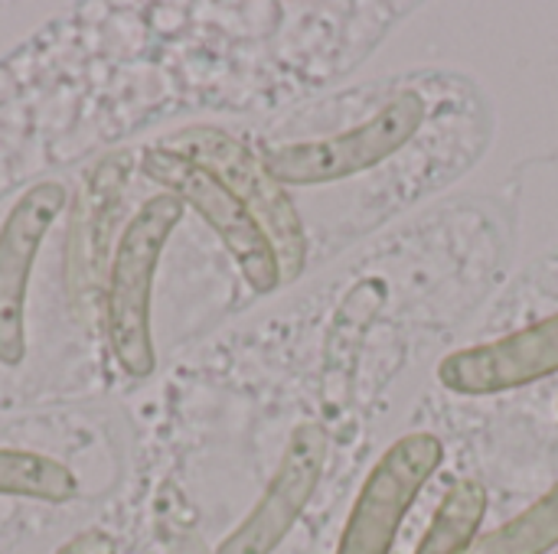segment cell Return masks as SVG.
<instances>
[{
    "label": "cell",
    "mask_w": 558,
    "mask_h": 554,
    "mask_svg": "<svg viewBox=\"0 0 558 554\" xmlns=\"http://www.w3.org/2000/svg\"><path fill=\"white\" fill-rule=\"evenodd\" d=\"M160 147L206 167L252 212V219L268 235L278 268H281V281L288 284V281L301 278V271L307 264L304 222H301L298 206L291 202L288 189L265 170L262 157L248 144H242L239 137H232L222 127L193 124V127L170 134Z\"/></svg>",
    "instance_id": "cell-2"
},
{
    "label": "cell",
    "mask_w": 558,
    "mask_h": 554,
    "mask_svg": "<svg viewBox=\"0 0 558 554\" xmlns=\"http://www.w3.org/2000/svg\"><path fill=\"white\" fill-rule=\"evenodd\" d=\"M422 114H425V101L415 91H402L399 98L386 101L369 121L356 124L353 131L268 147L262 153V163L281 186L337 183L402 150L415 137Z\"/></svg>",
    "instance_id": "cell-3"
},
{
    "label": "cell",
    "mask_w": 558,
    "mask_h": 554,
    "mask_svg": "<svg viewBox=\"0 0 558 554\" xmlns=\"http://www.w3.org/2000/svg\"><path fill=\"white\" fill-rule=\"evenodd\" d=\"M441 464L445 444L438 434L415 431L399 438L369 470L343 526L337 554H392L405 516Z\"/></svg>",
    "instance_id": "cell-5"
},
{
    "label": "cell",
    "mask_w": 558,
    "mask_h": 554,
    "mask_svg": "<svg viewBox=\"0 0 558 554\" xmlns=\"http://www.w3.org/2000/svg\"><path fill=\"white\" fill-rule=\"evenodd\" d=\"M558 549V483L517 519L481 535L471 554H549Z\"/></svg>",
    "instance_id": "cell-12"
},
{
    "label": "cell",
    "mask_w": 558,
    "mask_h": 554,
    "mask_svg": "<svg viewBox=\"0 0 558 554\" xmlns=\"http://www.w3.org/2000/svg\"><path fill=\"white\" fill-rule=\"evenodd\" d=\"M69 206V189L59 180L33 183L0 225V366L13 369L29 353L26 300L39 248Z\"/></svg>",
    "instance_id": "cell-6"
},
{
    "label": "cell",
    "mask_w": 558,
    "mask_h": 554,
    "mask_svg": "<svg viewBox=\"0 0 558 554\" xmlns=\"http://www.w3.org/2000/svg\"><path fill=\"white\" fill-rule=\"evenodd\" d=\"M141 173L154 180L157 186H163V193H173L186 209H193L219 235V242L235 258L252 291L271 294L284 284L268 235L252 219V212L206 167L167 147H147L141 153Z\"/></svg>",
    "instance_id": "cell-4"
},
{
    "label": "cell",
    "mask_w": 558,
    "mask_h": 554,
    "mask_svg": "<svg viewBox=\"0 0 558 554\" xmlns=\"http://www.w3.org/2000/svg\"><path fill=\"white\" fill-rule=\"evenodd\" d=\"M558 372V313L504 340L468 346L441 359L438 382L468 398L513 392Z\"/></svg>",
    "instance_id": "cell-8"
},
{
    "label": "cell",
    "mask_w": 558,
    "mask_h": 554,
    "mask_svg": "<svg viewBox=\"0 0 558 554\" xmlns=\"http://www.w3.org/2000/svg\"><path fill=\"white\" fill-rule=\"evenodd\" d=\"M56 554H118V542L101 529H85L72 535Z\"/></svg>",
    "instance_id": "cell-13"
},
{
    "label": "cell",
    "mask_w": 558,
    "mask_h": 554,
    "mask_svg": "<svg viewBox=\"0 0 558 554\" xmlns=\"http://www.w3.org/2000/svg\"><path fill=\"white\" fill-rule=\"evenodd\" d=\"M0 496L65 506L78 496V477L56 457L0 447Z\"/></svg>",
    "instance_id": "cell-11"
},
{
    "label": "cell",
    "mask_w": 558,
    "mask_h": 554,
    "mask_svg": "<svg viewBox=\"0 0 558 554\" xmlns=\"http://www.w3.org/2000/svg\"><path fill=\"white\" fill-rule=\"evenodd\" d=\"M487 516V490L477 480H458L438 503L415 554H471Z\"/></svg>",
    "instance_id": "cell-10"
},
{
    "label": "cell",
    "mask_w": 558,
    "mask_h": 554,
    "mask_svg": "<svg viewBox=\"0 0 558 554\" xmlns=\"http://www.w3.org/2000/svg\"><path fill=\"white\" fill-rule=\"evenodd\" d=\"M186 206L173 193L150 196L121 229L108 278H105V333L118 366L131 379H147L157 369L154 349V278L163 248Z\"/></svg>",
    "instance_id": "cell-1"
},
{
    "label": "cell",
    "mask_w": 558,
    "mask_h": 554,
    "mask_svg": "<svg viewBox=\"0 0 558 554\" xmlns=\"http://www.w3.org/2000/svg\"><path fill=\"white\" fill-rule=\"evenodd\" d=\"M131 176V153H111L105 157L85 180V189L72 209L69 222V242H65V278L72 304L88 307L92 297L101 287V278H108L111 264V235L114 219L121 209V193Z\"/></svg>",
    "instance_id": "cell-9"
},
{
    "label": "cell",
    "mask_w": 558,
    "mask_h": 554,
    "mask_svg": "<svg viewBox=\"0 0 558 554\" xmlns=\"http://www.w3.org/2000/svg\"><path fill=\"white\" fill-rule=\"evenodd\" d=\"M327 454H330V441L320 424L294 428V434L281 454V464L275 470V477L268 480L262 500L239 522V529H232V535L222 539L216 554L278 552V545L291 535V529L304 516L307 503L314 500V493L324 480Z\"/></svg>",
    "instance_id": "cell-7"
}]
</instances>
